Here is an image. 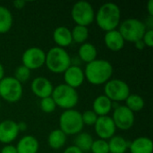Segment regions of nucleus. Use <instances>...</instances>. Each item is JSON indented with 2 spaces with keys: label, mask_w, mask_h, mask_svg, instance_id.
Here are the masks:
<instances>
[{
  "label": "nucleus",
  "mask_w": 153,
  "mask_h": 153,
  "mask_svg": "<svg viewBox=\"0 0 153 153\" xmlns=\"http://www.w3.org/2000/svg\"><path fill=\"white\" fill-rule=\"evenodd\" d=\"M147 12L149 16L153 17V0H149L147 3Z\"/></svg>",
  "instance_id": "39"
},
{
  "label": "nucleus",
  "mask_w": 153,
  "mask_h": 153,
  "mask_svg": "<svg viewBox=\"0 0 153 153\" xmlns=\"http://www.w3.org/2000/svg\"><path fill=\"white\" fill-rule=\"evenodd\" d=\"M30 89L32 93L39 100H41L44 98L51 97L54 86L49 79H48L47 77L38 76L32 80Z\"/></svg>",
  "instance_id": "14"
},
{
  "label": "nucleus",
  "mask_w": 153,
  "mask_h": 153,
  "mask_svg": "<svg viewBox=\"0 0 153 153\" xmlns=\"http://www.w3.org/2000/svg\"><path fill=\"white\" fill-rule=\"evenodd\" d=\"M71 34H72L73 42L82 45V44L87 42L90 32H89L88 27L75 25L73 28V30H71Z\"/></svg>",
  "instance_id": "27"
},
{
  "label": "nucleus",
  "mask_w": 153,
  "mask_h": 153,
  "mask_svg": "<svg viewBox=\"0 0 153 153\" xmlns=\"http://www.w3.org/2000/svg\"><path fill=\"white\" fill-rule=\"evenodd\" d=\"M143 42L144 43L145 47L152 48L153 47V30H147L142 38Z\"/></svg>",
  "instance_id": "32"
},
{
  "label": "nucleus",
  "mask_w": 153,
  "mask_h": 153,
  "mask_svg": "<svg viewBox=\"0 0 153 153\" xmlns=\"http://www.w3.org/2000/svg\"><path fill=\"white\" fill-rule=\"evenodd\" d=\"M125 102H126L125 106L134 113L143 110L145 106L143 98L135 93H130L129 96L125 100Z\"/></svg>",
  "instance_id": "26"
},
{
  "label": "nucleus",
  "mask_w": 153,
  "mask_h": 153,
  "mask_svg": "<svg viewBox=\"0 0 153 153\" xmlns=\"http://www.w3.org/2000/svg\"><path fill=\"white\" fill-rule=\"evenodd\" d=\"M98 117H99L91 109L85 110L83 113H82V123L84 126H94Z\"/></svg>",
  "instance_id": "31"
},
{
  "label": "nucleus",
  "mask_w": 153,
  "mask_h": 153,
  "mask_svg": "<svg viewBox=\"0 0 153 153\" xmlns=\"http://www.w3.org/2000/svg\"><path fill=\"white\" fill-rule=\"evenodd\" d=\"M90 152L91 153H109L108 141L101 139L94 140Z\"/></svg>",
  "instance_id": "30"
},
{
  "label": "nucleus",
  "mask_w": 153,
  "mask_h": 153,
  "mask_svg": "<svg viewBox=\"0 0 153 153\" xmlns=\"http://www.w3.org/2000/svg\"><path fill=\"white\" fill-rule=\"evenodd\" d=\"M67 140V135L60 129H55L51 131L48 136V144L52 150L62 149Z\"/></svg>",
  "instance_id": "22"
},
{
  "label": "nucleus",
  "mask_w": 153,
  "mask_h": 153,
  "mask_svg": "<svg viewBox=\"0 0 153 153\" xmlns=\"http://www.w3.org/2000/svg\"><path fill=\"white\" fill-rule=\"evenodd\" d=\"M0 153H17L16 148L13 144H5L2 149Z\"/></svg>",
  "instance_id": "33"
},
{
  "label": "nucleus",
  "mask_w": 153,
  "mask_h": 153,
  "mask_svg": "<svg viewBox=\"0 0 153 153\" xmlns=\"http://www.w3.org/2000/svg\"><path fill=\"white\" fill-rule=\"evenodd\" d=\"M131 93L129 85L121 79H110L104 84V95L112 102L125 101Z\"/></svg>",
  "instance_id": "9"
},
{
  "label": "nucleus",
  "mask_w": 153,
  "mask_h": 153,
  "mask_svg": "<svg viewBox=\"0 0 153 153\" xmlns=\"http://www.w3.org/2000/svg\"><path fill=\"white\" fill-rule=\"evenodd\" d=\"M100 29L104 31L117 30L121 22V10L115 3H105L95 13V20Z\"/></svg>",
  "instance_id": "2"
},
{
  "label": "nucleus",
  "mask_w": 153,
  "mask_h": 153,
  "mask_svg": "<svg viewBox=\"0 0 153 153\" xmlns=\"http://www.w3.org/2000/svg\"><path fill=\"white\" fill-rule=\"evenodd\" d=\"M71 65L72 57L65 48L56 46L46 53L45 65L53 74H64Z\"/></svg>",
  "instance_id": "3"
},
{
  "label": "nucleus",
  "mask_w": 153,
  "mask_h": 153,
  "mask_svg": "<svg viewBox=\"0 0 153 153\" xmlns=\"http://www.w3.org/2000/svg\"><path fill=\"white\" fill-rule=\"evenodd\" d=\"M113 109V102L104 94L98 96L92 102V111L98 117L108 116Z\"/></svg>",
  "instance_id": "19"
},
{
  "label": "nucleus",
  "mask_w": 153,
  "mask_h": 153,
  "mask_svg": "<svg viewBox=\"0 0 153 153\" xmlns=\"http://www.w3.org/2000/svg\"><path fill=\"white\" fill-rule=\"evenodd\" d=\"M20 132L18 130L17 122L5 119L0 122V143L5 144H11L16 140Z\"/></svg>",
  "instance_id": "15"
},
{
  "label": "nucleus",
  "mask_w": 153,
  "mask_h": 153,
  "mask_svg": "<svg viewBox=\"0 0 153 153\" xmlns=\"http://www.w3.org/2000/svg\"><path fill=\"white\" fill-rule=\"evenodd\" d=\"M30 76H31V71L30 69H28L27 67H25L24 65H21L15 68L14 74L13 77L15 78L19 82H21L22 84L23 82H28L30 80Z\"/></svg>",
  "instance_id": "28"
},
{
  "label": "nucleus",
  "mask_w": 153,
  "mask_h": 153,
  "mask_svg": "<svg viewBox=\"0 0 153 153\" xmlns=\"http://www.w3.org/2000/svg\"><path fill=\"white\" fill-rule=\"evenodd\" d=\"M17 153H38L39 143L38 139L33 135H24L17 143Z\"/></svg>",
  "instance_id": "17"
},
{
  "label": "nucleus",
  "mask_w": 153,
  "mask_h": 153,
  "mask_svg": "<svg viewBox=\"0 0 153 153\" xmlns=\"http://www.w3.org/2000/svg\"><path fill=\"white\" fill-rule=\"evenodd\" d=\"M93 126L99 139L108 141L111 137L116 135L117 127L110 116L99 117Z\"/></svg>",
  "instance_id": "12"
},
{
  "label": "nucleus",
  "mask_w": 153,
  "mask_h": 153,
  "mask_svg": "<svg viewBox=\"0 0 153 153\" xmlns=\"http://www.w3.org/2000/svg\"><path fill=\"white\" fill-rule=\"evenodd\" d=\"M51 98L55 101L56 107L64 110L74 108L79 102L77 90L65 83H61L54 87Z\"/></svg>",
  "instance_id": "4"
},
{
  "label": "nucleus",
  "mask_w": 153,
  "mask_h": 153,
  "mask_svg": "<svg viewBox=\"0 0 153 153\" xmlns=\"http://www.w3.org/2000/svg\"><path fill=\"white\" fill-rule=\"evenodd\" d=\"M46 52L39 47H30L22 55V65L30 69L37 70L45 65Z\"/></svg>",
  "instance_id": "11"
},
{
  "label": "nucleus",
  "mask_w": 153,
  "mask_h": 153,
  "mask_svg": "<svg viewBox=\"0 0 153 153\" xmlns=\"http://www.w3.org/2000/svg\"><path fill=\"white\" fill-rule=\"evenodd\" d=\"M4 77V68L3 66V65L0 63V81Z\"/></svg>",
  "instance_id": "40"
},
{
  "label": "nucleus",
  "mask_w": 153,
  "mask_h": 153,
  "mask_svg": "<svg viewBox=\"0 0 153 153\" xmlns=\"http://www.w3.org/2000/svg\"><path fill=\"white\" fill-rule=\"evenodd\" d=\"M17 126H18V130H19L20 133H21V132L26 131V130H27V127H28L27 124H26L25 122H23V121L18 122V123H17Z\"/></svg>",
  "instance_id": "36"
},
{
  "label": "nucleus",
  "mask_w": 153,
  "mask_h": 153,
  "mask_svg": "<svg viewBox=\"0 0 153 153\" xmlns=\"http://www.w3.org/2000/svg\"><path fill=\"white\" fill-rule=\"evenodd\" d=\"M104 43L110 51L118 52L125 47L126 41L117 30L107 31L104 35Z\"/></svg>",
  "instance_id": "16"
},
{
  "label": "nucleus",
  "mask_w": 153,
  "mask_h": 153,
  "mask_svg": "<svg viewBox=\"0 0 153 153\" xmlns=\"http://www.w3.org/2000/svg\"><path fill=\"white\" fill-rule=\"evenodd\" d=\"M64 75V82L65 84L77 89L82 85L85 81L84 72L83 69L80 65H71L63 74Z\"/></svg>",
  "instance_id": "13"
},
{
  "label": "nucleus",
  "mask_w": 153,
  "mask_h": 153,
  "mask_svg": "<svg viewBox=\"0 0 153 153\" xmlns=\"http://www.w3.org/2000/svg\"><path fill=\"white\" fill-rule=\"evenodd\" d=\"M134 47H135V48H136L137 50H143V49L146 48L145 45H144V43L143 42L142 39H139V40H137L136 42H134Z\"/></svg>",
  "instance_id": "38"
},
{
  "label": "nucleus",
  "mask_w": 153,
  "mask_h": 153,
  "mask_svg": "<svg viewBox=\"0 0 153 153\" xmlns=\"http://www.w3.org/2000/svg\"><path fill=\"white\" fill-rule=\"evenodd\" d=\"M85 80L92 85H104L108 82L114 72L112 64L105 59H99L86 64L83 69Z\"/></svg>",
  "instance_id": "1"
},
{
  "label": "nucleus",
  "mask_w": 153,
  "mask_h": 153,
  "mask_svg": "<svg viewBox=\"0 0 153 153\" xmlns=\"http://www.w3.org/2000/svg\"><path fill=\"white\" fill-rule=\"evenodd\" d=\"M23 94V87L13 76H4L0 81V98L8 103L18 102Z\"/></svg>",
  "instance_id": "7"
},
{
  "label": "nucleus",
  "mask_w": 153,
  "mask_h": 153,
  "mask_svg": "<svg viewBox=\"0 0 153 153\" xmlns=\"http://www.w3.org/2000/svg\"><path fill=\"white\" fill-rule=\"evenodd\" d=\"M53 40L56 47L65 48L73 43L71 30L66 26H58L53 31Z\"/></svg>",
  "instance_id": "18"
},
{
  "label": "nucleus",
  "mask_w": 153,
  "mask_h": 153,
  "mask_svg": "<svg viewBox=\"0 0 153 153\" xmlns=\"http://www.w3.org/2000/svg\"><path fill=\"white\" fill-rule=\"evenodd\" d=\"M82 113L74 108L64 110L59 117V129L68 135H76L83 129Z\"/></svg>",
  "instance_id": "5"
},
{
  "label": "nucleus",
  "mask_w": 153,
  "mask_h": 153,
  "mask_svg": "<svg viewBox=\"0 0 153 153\" xmlns=\"http://www.w3.org/2000/svg\"><path fill=\"white\" fill-rule=\"evenodd\" d=\"M98 50L96 47L90 42H85L80 45L78 49V58L81 62L89 64L97 59Z\"/></svg>",
  "instance_id": "21"
},
{
  "label": "nucleus",
  "mask_w": 153,
  "mask_h": 153,
  "mask_svg": "<svg viewBox=\"0 0 153 153\" xmlns=\"http://www.w3.org/2000/svg\"><path fill=\"white\" fill-rule=\"evenodd\" d=\"M108 143L109 153H126L128 151L130 142L121 135H114L108 141Z\"/></svg>",
  "instance_id": "23"
},
{
  "label": "nucleus",
  "mask_w": 153,
  "mask_h": 153,
  "mask_svg": "<svg viewBox=\"0 0 153 153\" xmlns=\"http://www.w3.org/2000/svg\"><path fill=\"white\" fill-rule=\"evenodd\" d=\"M0 108H1V103H0Z\"/></svg>",
  "instance_id": "41"
},
{
  "label": "nucleus",
  "mask_w": 153,
  "mask_h": 153,
  "mask_svg": "<svg viewBox=\"0 0 153 153\" xmlns=\"http://www.w3.org/2000/svg\"><path fill=\"white\" fill-rule=\"evenodd\" d=\"M13 17L12 12L5 6L0 5V34L7 33L13 26Z\"/></svg>",
  "instance_id": "24"
},
{
  "label": "nucleus",
  "mask_w": 153,
  "mask_h": 153,
  "mask_svg": "<svg viewBox=\"0 0 153 153\" xmlns=\"http://www.w3.org/2000/svg\"><path fill=\"white\" fill-rule=\"evenodd\" d=\"M146 29L147 30H153V17L152 16H148L147 22H144Z\"/></svg>",
  "instance_id": "37"
},
{
  "label": "nucleus",
  "mask_w": 153,
  "mask_h": 153,
  "mask_svg": "<svg viewBox=\"0 0 153 153\" xmlns=\"http://www.w3.org/2000/svg\"><path fill=\"white\" fill-rule=\"evenodd\" d=\"M71 17L75 25L88 27L95 20V10L89 2L78 1L71 9Z\"/></svg>",
  "instance_id": "8"
},
{
  "label": "nucleus",
  "mask_w": 153,
  "mask_h": 153,
  "mask_svg": "<svg viewBox=\"0 0 153 153\" xmlns=\"http://www.w3.org/2000/svg\"><path fill=\"white\" fill-rule=\"evenodd\" d=\"M93 141L94 140L90 134L85 132H81L80 134L75 135L74 145L83 153L89 152L91 151V147L92 145Z\"/></svg>",
  "instance_id": "25"
},
{
  "label": "nucleus",
  "mask_w": 153,
  "mask_h": 153,
  "mask_svg": "<svg viewBox=\"0 0 153 153\" xmlns=\"http://www.w3.org/2000/svg\"><path fill=\"white\" fill-rule=\"evenodd\" d=\"M39 108L42 112L46 114H50V113H53L56 109L57 107L55 101L53 100V99L51 97H48V98L41 99L39 100Z\"/></svg>",
  "instance_id": "29"
},
{
  "label": "nucleus",
  "mask_w": 153,
  "mask_h": 153,
  "mask_svg": "<svg viewBox=\"0 0 153 153\" xmlns=\"http://www.w3.org/2000/svg\"><path fill=\"white\" fill-rule=\"evenodd\" d=\"M112 120L117 127L121 131H128L131 129L135 122L134 113L128 109L125 105H118L113 108Z\"/></svg>",
  "instance_id": "10"
},
{
  "label": "nucleus",
  "mask_w": 153,
  "mask_h": 153,
  "mask_svg": "<svg viewBox=\"0 0 153 153\" xmlns=\"http://www.w3.org/2000/svg\"><path fill=\"white\" fill-rule=\"evenodd\" d=\"M128 150L131 153H152L153 143L149 137L140 136L130 142Z\"/></svg>",
  "instance_id": "20"
},
{
  "label": "nucleus",
  "mask_w": 153,
  "mask_h": 153,
  "mask_svg": "<svg viewBox=\"0 0 153 153\" xmlns=\"http://www.w3.org/2000/svg\"><path fill=\"white\" fill-rule=\"evenodd\" d=\"M117 30L125 41L134 43L142 39L147 29L144 22L136 18H127L120 22Z\"/></svg>",
  "instance_id": "6"
},
{
  "label": "nucleus",
  "mask_w": 153,
  "mask_h": 153,
  "mask_svg": "<svg viewBox=\"0 0 153 153\" xmlns=\"http://www.w3.org/2000/svg\"><path fill=\"white\" fill-rule=\"evenodd\" d=\"M13 6L16 8V9H22L25 4H26V2L23 1V0H15L13 3Z\"/></svg>",
  "instance_id": "35"
},
{
  "label": "nucleus",
  "mask_w": 153,
  "mask_h": 153,
  "mask_svg": "<svg viewBox=\"0 0 153 153\" xmlns=\"http://www.w3.org/2000/svg\"><path fill=\"white\" fill-rule=\"evenodd\" d=\"M63 153H83L82 152H81L77 147H75L74 145H71L68 146Z\"/></svg>",
  "instance_id": "34"
}]
</instances>
